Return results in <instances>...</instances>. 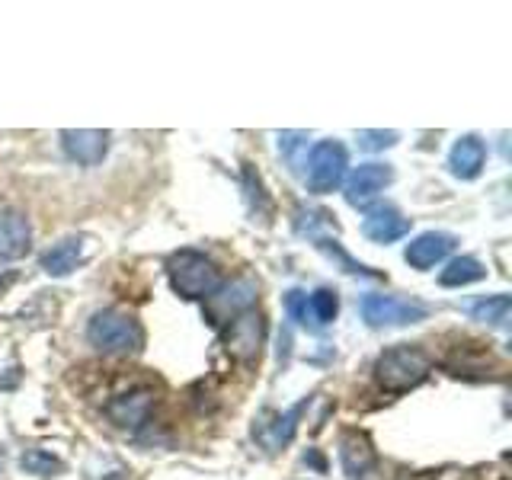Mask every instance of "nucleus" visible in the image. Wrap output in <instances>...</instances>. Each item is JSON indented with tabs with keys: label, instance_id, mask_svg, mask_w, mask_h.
Segmentation results:
<instances>
[{
	"label": "nucleus",
	"instance_id": "6e6552de",
	"mask_svg": "<svg viewBox=\"0 0 512 480\" xmlns=\"http://www.w3.org/2000/svg\"><path fill=\"white\" fill-rule=\"evenodd\" d=\"M391 180H394V173L388 164H362L346 183V202L356 208L372 205L378 199V192H384V186Z\"/></svg>",
	"mask_w": 512,
	"mask_h": 480
},
{
	"label": "nucleus",
	"instance_id": "2eb2a0df",
	"mask_svg": "<svg viewBox=\"0 0 512 480\" xmlns=\"http://www.w3.org/2000/svg\"><path fill=\"white\" fill-rule=\"evenodd\" d=\"M80 256H84V240L80 237H64L58 244L42 256V269L48 276H68L77 269Z\"/></svg>",
	"mask_w": 512,
	"mask_h": 480
},
{
	"label": "nucleus",
	"instance_id": "f8f14e48",
	"mask_svg": "<svg viewBox=\"0 0 512 480\" xmlns=\"http://www.w3.org/2000/svg\"><path fill=\"white\" fill-rule=\"evenodd\" d=\"M410 231V221L397 212V208H375V212H368V218L362 221V234L368 240H375V244H391V240H400Z\"/></svg>",
	"mask_w": 512,
	"mask_h": 480
},
{
	"label": "nucleus",
	"instance_id": "9b49d317",
	"mask_svg": "<svg viewBox=\"0 0 512 480\" xmlns=\"http://www.w3.org/2000/svg\"><path fill=\"white\" fill-rule=\"evenodd\" d=\"M455 250V237L452 234H442V231H429V234H420L413 237L407 244V263L413 269H432L436 263H442L448 253Z\"/></svg>",
	"mask_w": 512,
	"mask_h": 480
},
{
	"label": "nucleus",
	"instance_id": "0eeeda50",
	"mask_svg": "<svg viewBox=\"0 0 512 480\" xmlns=\"http://www.w3.org/2000/svg\"><path fill=\"white\" fill-rule=\"evenodd\" d=\"M263 333H266V327H263V317L256 314L253 308L250 311H244L240 317H234L231 324H228V352L234 359H240V362H253L256 356H260V346H263Z\"/></svg>",
	"mask_w": 512,
	"mask_h": 480
},
{
	"label": "nucleus",
	"instance_id": "423d86ee",
	"mask_svg": "<svg viewBox=\"0 0 512 480\" xmlns=\"http://www.w3.org/2000/svg\"><path fill=\"white\" fill-rule=\"evenodd\" d=\"M253 301H256V288L253 282L247 279H237L234 285L228 288H218V292L208 298V320H212L215 327H224V324H231L234 317H240L244 311L253 308Z\"/></svg>",
	"mask_w": 512,
	"mask_h": 480
},
{
	"label": "nucleus",
	"instance_id": "4468645a",
	"mask_svg": "<svg viewBox=\"0 0 512 480\" xmlns=\"http://www.w3.org/2000/svg\"><path fill=\"white\" fill-rule=\"evenodd\" d=\"M151 404H154V394L151 391H135V394H122V397L112 400V404L106 407V413H109L112 423L135 429V426H141L144 420H148Z\"/></svg>",
	"mask_w": 512,
	"mask_h": 480
},
{
	"label": "nucleus",
	"instance_id": "a211bd4d",
	"mask_svg": "<svg viewBox=\"0 0 512 480\" xmlns=\"http://www.w3.org/2000/svg\"><path fill=\"white\" fill-rule=\"evenodd\" d=\"M509 311H512L509 295H493V298H484V301L471 304V317L484 320V324H493V327H506Z\"/></svg>",
	"mask_w": 512,
	"mask_h": 480
},
{
	"label": "nucleus",
	"instance_id": "4be33fe9",
	"mask_svg": "<svg viewBox=\"0 0 512 480\" xmlns=\"http://www.w3.org/2000/svg\"><path fill=\"white\" fill-rule=\"evenodd\" d=\"M359 141H362V148H391V144L397 141V132H359Z\"/></svg>",
	"mask_w": 512,
	"mask_h": 480
},
{
	"label": "nucleus",
	"instance_id": "ddd939ff",
	"mask_svg": "<svg viewBox=\"0 0 512 480\" xmlns=\"http://www.w3.org/2000/svg\"><path fill=\"white\" fill-rule=\"evenodd\" d=\"M484 160H487L484 141H480L477 135H464L455 141L452 154H448V167H452V173L458 176V180H474V176L480 173V167H484Z\"/></svg>",
	"mask_w": 512,
	"mask_h": 480
},
{
	"label": "nucleus",
	"instance_id": "5701e85b",
	"mask_svg": "<svg viewBox=\"0 0 512 480\" xmlns=\"http://www.w3.org/2000/svg\"><path fill=\"white\" fill-rule=\"evenodd\" d=\"M0 464H4V452H0Z\"/></svg>",
	"mask_w": 512,
	"mask_h": 480
},
{
	"label": "nucleus",
	"instance_id": "20e7f679",
	"mask_svg": "<svg viewBox=\"0 0 512 480\" xmlns=\"http://www.w3.org/2000/svg\"><path fill=\"white\" fill-rule=\"evenodd\" d=\"M349 167V154L340 141H317L308 157V189L311 192H333L343 183Z\"/></svg>",
	"mask_w": 512,
	"mask_h": 480
},
{
	"label": "nucleus",
	"instance_id": "dca6fc26",
	"mask_svg": "<svg viewBox=\"0 0 512 480\" xmlns=\"http://www.w3.org/2000/svg\"><path fill=\"white\" fill-rule=\"evenodd\" d=\"M477 279H484V266H480L474 256H461V260H452L442 269V276H439V282L445 288H461V285H471Z\"/></svg>",
	"mask_w": 512,
	"mask_h": 480
},
{
	"label": "nucleus",
	"instance_id": "6ab92c4d",
	"mask_svg": "<svg viewBox=\"0 0 512 480\" xmlns=\"http://www.w3.org/2000/svg\"><path fill=\"white\" fill-rule=\"evenodd\" d=\"M340 311V301L330 292V288H317V292L308 298V317H311V330L327 327L330 320Z\"/></svg>",
	"mask_w": 512,
	"mask_h": 480
},
{
	"label": "nucleus",
	"instance_id": "1a4fd4ad",
	"mask_svg": "<svg viewBox=\"0 0 512 480\" xmlns=\"http://www.w3.org/2000/svg\"><path fill=\"white\" fill-rule=\"evenodd\" d=\"M61 144H64V151H68L71 160L93 167V164H100V160L106 157L109 132H96V128H64Z\"/></svg>",
	"mask_w": 512,
	"mask_h": 480
},
{
	"label": "nucleus",
	"instance_id": "412c9836",
	"mask_svg": "<svg viewBox=\"0 0 512 480\" xmlns=\"http://www.w3.org/2000/svg\"><path fill=\"white\" fill-rule=\"evenodd\" d=\"M285 308H288V314H292L298 324H304V327H311V317H308V295L304 292H288V298H285Z\"/></svg>",
	"mask_w": 512,
	"mask_h": 480
},
{
	"label": "nucleus",
	"instance_id": "f3484780",
	"mask_svg": "<svg viewBox=\"0 0 512 480\" xmlns=\"http://www.w3.org/2000/svg\"><path fill=\"white\" fill-rule=\"evenodd\" d=\"M372 448L365 445V439H356V436H346L343 442V464H346V474L352 480L365 477V471L372 468Z\"/></svg>",
	"mask_w": 512,
	"mask_h": 480
},
{
	"label": "nucleus",
	"instance_id": "9d476101",
	"mask_svg": "<svg viewBox=\"0 0 512 480\" xmlns=\"http://www.w3.org/2000/svg\"><path fill=\"white\" fill-rule=\"evenodd\" d=\"M29 244H32V231L26 215L16 212V208H4L0 212V263L20 260V256L29 253Z\"/></svg>",
	"mask_w": 512,
	"mask_h": 480
},
{
	"label": "nucleus",
	"instance_id": "39448f33",
	"mask_svg": "<svg viewBox=\"0 0 512 480\" xmlns=\"http://www.w3.org/2000/svg\"><path fill=\"white\" fill-rule=\"evenodd\" d=\"M359 311L372 327H407V324H420L429 314L426 304L391 298V295H365Z\"/></svg>",
	"mask_w": 512,
	"mask_h": 480
},
{
	"label": "nucleus",
	"instance_id": "7ed1b4c3",
	"mask_svg": "<svg viewBox=\"0 0 512 480\" xmlns=\"http://www.w3.org/2000/svg\"><path fill=\"white\" fill-rule=\"evenodd\" d=\"M87 340L103 352H138L144 343V333L135 317L122 311H100L90 320Z\"/></svg>",
	"mask_w": 512,
	"mask_h": 480
},
{
	"label": "nucleus",
	"instance_id": "f257e3e1",
	"mask_svg": "<svg viewBox=\"0 0 512 480\" xmlns=\"http://www.w3.org/2000/svg\"><path fill=\"white\" fill-rule=\"evenodd\" d=\"M167 272H170L173 292L189 298V301L212 298L218 288H221V272H218V266L208 260V256L196 253V250L173 253L170 263H167Z\"/></svg>",
	"mask_w": 512,
	"mask_h": 480
},
{
	"label": "nucleus",
	"instance_id": "aec40b11",
	"mask_svg": "<svg viewBox=\"0 0 512 480\" xmlns=\"http://www.w3.org/2000/svg\"><path fill=\"white\" fill-rule=\"evenodd\" d=\"M23 468L26 471H32V474H52V471H58L61 464L52 458V455H45V452H29V455H23Z\"/></svg>",
	"mask_w": 512,
	"mask_h": 480
},
{
	"label": "nucleus",
	"instance_id": "f03ea898",
	"mask_svg": "<svg viewBox=\"0 0 512 480\" xmlns=\"http://www.w3.org/2000/svg\"><path fill=\"white\" fill-rule=\"evenodd\" d=\"M429 375V356L413 346H394L388 352H381L375 362V381L384 391H410Z\"/></svg>",
	"mask_w": 512,
	"mask_h": 480
}]
</instances>
